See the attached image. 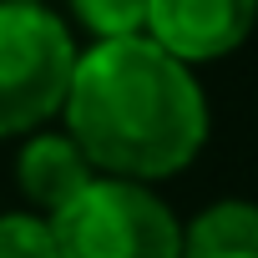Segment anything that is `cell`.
I'll use <instances>...</instances> for the list:
<instances>
[{
	"label": "cell",
	"mask_w": 258,
	"mask_h": 258,
	"mask_svg": "<svg viewBox=\"0 0 258 258\" xmlns=\"http://www.w3.org/2000/svg\"><path fill=\"white\" fill-rule=\"evenodd\" d=\"M101 172L91 167V157L81 152V142L66 132H51V126H41V132H31L26 142H21V152H16V187H21V198H26V208L31 213H41V218H61L91 182H96Z\"/></svg>",
	"instance_id": "cell-5"
},
{
	"label": "cell",
	"mask_w": 258,
	"mask_h": 258,
	"mask_svg": "<svg viewBox=\"0 0 258 258\" xmlns=\"http://www.w3.org/2000/svg\"><path fill=\"white\" fill-rule=\"evenodd\" d=\"M61 258H182V218L162 192L126 177H96L56 218Z\"/></svg>",
	"instance_id": "cell-3"
},
{
	"label": "cell",
	"mask_w": 258,
	"mask_h": 258,
	"mask_svg": "<svg viewBox=\"0 0 258 258\" xmlns=\"http://www.w3.org/2000/svg\"><path fill=\"white\" fill-rule=\"evenodd\" d=\"M182 258H258V203H208L192 223H182Z\"/></svg>",
	"instance_id": "cell-6"
},
{
	"label": "cell",
	"mask_w": 258,
	"mask_h": 258,
	"mask_svg": "<svg viewBox=\"0 0 258 258\" xmlns=\"http://www.w3.org/2000/svg\"><path fill=\"white\" fill-rule=\"evenodd\" d=\"M66 132L101 177L167 182L208 147V96L187 61L152 36L91 41L66 96Z\"/></svg>",
	"instance_id": "cell-1"
},
{
	"label": "cell",
	"mask_w": 258,
	"mask_h": 258,
	"mask_svg": "<svg viewBox=\"0 0 258 258\" xmlns=\"http://www.w3.org/2000/svg\"><path fill=\"white\" fill-rule=\"evenodd\" d=\"M76 36L46 0H0V137H31L66 111Z\"/></svg>",
	"instance_id": "cell-2"
},
{
	"label": "cell",
	"mask_w": 258,
	"mask_h": 258,
	"mask_svg": "<svg viewBox=\"0 0 258 258\" xmlns=\"http://www.w3.org/2000/svg\"><path fill=\"white\" fill-rule=\"evenodd\" d=\"M258 26V0H152L147 36L187 66L233 56Z\"/></svg>",
	"instance_id": "cell-4"
},
{
	"label": "cell",
	"mask_w": 258,
	"mask_h": 258,
	"mask_svg": "<svg viewBox=\"0 0 258 258\" xmlns=\"http://www.w3.org/2000/svg\"><path fill=\"white\" fill-rule=\"evenodd\" d=\"M0 258H61L56 223L41 213H0Z\"/></svg>",
	"instance_id": "cell-8"
},
{
	"label": "cell",
	"mask_w": 258,
	"mask_h": 258,
	"mask_svg": "<svg viewBox=\"0 0 258 258\" xmlns=\"http://www.w3.org/2000/svg\"><path fill=\"white\" fill-rule=\"evenodd\" d=\"M76 26L91 41H121V36H147V6L152 0H66Z\"/></svg>",
	"instance_id": "cell-7"
}]
</instances>
